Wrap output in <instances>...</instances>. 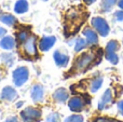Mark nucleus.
<instances>
[{
	"instance_id": "nucleus-29",
	"label": "nucleus",
	"mask_w": 123,
	"mask_h": 122,
	"mask_svg": "<svg viewBox=\"0 0 123 122\" xmlns=\"http://www.w3.org/2000/svg\"><path fill=\"white\" fill-rule=\"evenodd\" d=\"M6 34V30L4 29L3 27H1V26H0V38H1V37H3Z\"/></svg>"
},
{
	"instance_id": "nucleus-16",
	"label": "nucleus",
	"mask_w": 123,
	"mask_h": 122,
	"mask_svg": "<svg viewBox=\"0 0 123 122\" xmlns=\"http://www.w3.org/2000/svg\"><path fill=\"white\" fill-rule=\"evenodd\" d=\"M0 47L4 50H12L15 47V40L11 36H4L0 41Z\"/></svg>"
},
{
	"instance_id": "nucleus-23",
	"label": "nucleus",
	"mask_w": 123,
	"mask_h": 122,
	"mask_svg": "<svg viewBox=\"0 0 123 122\" xmlns=\"http://www.w3.org/2000/svg\"><path fill=\"white\" fill-rule=\"evenodd\" d=\"M28 37H29V34H28V31L25 30V29H23V30H21V31L17 32V40L22 43H23Z\"/></svg>"
},
{
	"instance_id": "nucleus-4",
	"label": "nucleus",
	"mask_w": 123,
	"mask_h": 122,
	"mask_svg": "<svg viewBox=\"0 0 123 122\" xmlns=\"http://www.w3.org/2000/svg\"><path fill=\"white\" fill-rule=\"evenodd\" d=\"M22 51L26 57H35L38 54L37 51V38L36 36H29L23 43H22Z\"/></svg>"
},
{
	"instance_id": "nucleus-17",
	"label": "nucleus",
	"mask_w": 123,
	"mask_h": 122,
	"mask_svg": "<svg viewBox=\"0 0 123 122\" xmlns=\"http://www.w3.org/2000/svg\"><path fill=\"white\" fill-rule=\"evenodd\" d=\"M103 81H104V79H103V77H100V76H97V77L93 78V79L90 81V91H91L92 93L97 92V91L102 88Z\"/></svg>"
},
{
	"instance_id": "nucleus-15",
	"label": "nucleus",
	"mask_w": 123,
	"mask_h": 122,
	"mask_svg": "<svg viewBox=\"0 0 123 122\" xmlns=\"http://www.w3.org/2000/svg\"><path fill=\"white\" fill-rule=\"evenodd\" d=\"M17 97V93L12 86H6L1 92V98L6 101H14Z\"/></svg>"
},
{
	"instance_id": "nucleus-26",
	"label": "nucleus",
	"mask_w": 123,
	"mask_h": 122,
	"mask_svg": "<svg viewBox=\"0 0 123 122\" xmlns=\"http://www.w3.org/2000/svg\"><path fill=\"white\" fill-rule=\"evenodd\" d=\"M47 122H61V117L58 114L53 112V114L49 115L47 118Z\"/></svg>"
},
{
	"instance_id": "nucleus-34",
	"label": "nucleus",
	"mask_w": 123,
	"mask_h": 122,
	"mask_svg": "<svg viewBox=\"0 0 123 122\" xmlns=\"http://www.w3.org/2000/svg\"><path fill=\"white\" fill-rule=\"evenodd\" d=\"M71 1H74V0H71Z\"/></svg>"
},
{
	"instance_id": "nucleus-9",
	"label": "nucleus",
	"mask_w": 123,
	"mask_h": 122,
	"mask_svg": "<svg viewBox=\"0 0 123 122\" xmlns=\"http://www.w3.org/2000/svg\"><path fill=\"white\" fill-rule=\"evenodd\" d=\"M83 36L85 37V40L87 42V45H96L98 43V35L94 28L85 27L82 31Z\"/></svg>"
},
{
	"instance_id": "nucleus-7",
	"label": "nucleus",
	"mask_w": 123,
	"mask_h": 122,
	"mask_svg": "<svg viewBox=\"0 0 123 122\" xmlns=\"http://www.w3.org/2000/svg\"><path fill=\"white\" fill-rule=\"evenodd\" d=\"M21 117L25 122H38L40 121L41 112L34 107H28L21 112Z\"/></svg>"
},
{
	"instance_id": "nucleus-28",
	"label": "nucleus",
	"mask_w": 123,
	"mask_h": 122,
	"mask_svg": "<svg viewBox=\"0 0 123 122\" xmlns=\"http://www.w3.org/2000/svg\"><path fill=\"white\" fill-rule=\"evenodd\" d=\"M118 110H119L120 115L123 116V99L122 101H120L119 103H118Z\"/></svg>"
},
{
	"instance_id": "nucleus-20",
	"label": "nucleus",
	"mask_w": 123,
	"mask_h": 122,
	"mask_svg": "<svg viewBox=\"0 0 123 122\" xmlns=\"http://www.w3.org/2000/svg\"><path fill=\"white\" fill-rule=\"evenodd\" d=\"M119 0H102L100 2V10L103 12H109L113 9L116 4H118Z\"/></svg>"
},
{
	"instance_id": "nucleus-19",
	"label": "nucleus",
	"mask_w": 123,
	"mask_h": 122,
	"mask_svg": "<svg viewBox=\"0 0 123 122\" xmlns=\"http://www.w3.org/2000/svg\"><path fill=\"white\" fill-rule=\"evenodd\" d=\"M14 11L17 14H23L28 11V2L27 0H18L14 6Z\"/></svg>"
},
{
	"instance_id": "nucleus-12",
	"label": "nucleus",
	"mask_w": 123,
	"mask_h": 122,
	"mask_svg": "<svg viewBox=\"0 0 123 122\" xmlns=\"http://www.w3.org/2000/svg\"><path fill=\"white\" fill-rule=\"evenodd\" d=\"M53 57H54V61H55V64L58 67H66L68 65V62H69V56L66 53L61 51L54 52Z\"/></svg>"
},
{
	"instance_id": "nucleus-11",
	"label": "nucleus",
	"mask_w": 123,
	"mask_h": 122,
	"mask_svg": "<svg viewBox=\"0 0 123 122\" xmlns=\"http://www.w3.org/2000/svg\"><path fill=\"white\" fill-rule=\"evenodd\" d=\"M55 41H56V38L54 36L43 37V38H41L40 42H39V49H40L42 52L48 51V50H50L54 45Z\"/></svg>"
},
{
	"instance_id": "nucleus-35",
	"label": "nucleus",
	"mask_w": 123,
	"mask_h": 122,
	"mask_svg": "<svg viewBox=\"0 0 123 122\" xmlns=\"http://www.w3.org/2000/svg\"><path fill=\"white\" fill-rule=\"evenodd\" d=\"M122 43H123V40H122Z\"/></svg>"
},
{
	"instance_id": "nucleus-2",
	"label": "nucleus",
	"mask_w": 123,
	"mask_h": 122,
	"mask_svg": "<svg viewBox=\"0 0 123 122\" xmlns=\"http://www.w3.org/2000/svg\"><path fill=\"white\" fill-rule=\"evenodd\" d=\"M86 19V13L81 6L71 8L65 16V30L67 34L72 35L79 29L83 22Z\"/></svg>"
},
{
	"instance_id": "nucleus-18",
	"label": "nucleus",
	"mask_w": 123,
	"mask_h": 122,
	"mask_svg": "<svg viewBox=\"0 0 123 122\" xmlns=\"http://www.w3.org/2000/svg\"><path fill=\"white\" fill-rule=\"evenodd\" d=\"M0 22H2L3 24L8 26H14L17 23L16 17H14L12 14H8V13H1L0 14Z\"/></svg>"
},
{
	"instance_id": "nucleus-30",
	"label": "nucleus",
	"mask_w": 123,
	"mask_h": 122,
	"mask_svg": "<svg viewBox=\"0 0 123 122\" xmlns=\"http://www.w3.org/2000/svg\"><path fill=\"white\" fill-rule=\"evenodd\" d=\"M6 122H19L17 120L16 117H12V118H9L8 120H6Z\"/></svg>"
},
{
	"instance_id": "nucleus-6",
	"label": "nucleus",
	"mask_w": 123,
	"mask_h": 122,
	"mask_svg": "<svg viewBox=\"0 0 123 122\" xmlns=\"http://www.w3.org/2000/svg\"><path fill=\"white\" fill-rule=\"evenodd\" d=\"M28 77H29V71L25 66H21L13 71V81L16 86L23 85L28 80Z\"/></svg>"
},
{
	"instance_id": "nucleus-3",
	"label": "nucleus",
	"mask_w": 123,
	"mask_h": 122,
	"mask_svg": "<svg viewBox=\"0 0 123 122\" xmlns=\"http://www.w3.org/2000/svg\"><path fill=\"white\" fill-rule=\"evenodd\" d=\"M119 48H120V45L117 40H110L106 45V49H105V57L112 65H117L118 63H119V56H118V54H117Z\"/></svg>"
},
{
	"instance_id": "nucleus-25",
	"label": "nucleus",
	"mask_w": 123,
	"mask_h": 122,
	"mask_svg": "<svg viewBox=\"0 0 123 122\" xmlns=\"http://www.w3.org/2000/svg\"><path fill=\"white\" fill-rule=\"evenodd\" d=\"M93 122H123V121L117 120V119L113 118H108V117H98Z\"/></svg>"
},
{
	"instance_id": "nucleus-1",
	"label": "nucleus",
	"mask_w": 123,
	"mask_h": 122,
	"mask_svg": "<svg viewBox=\"0 0 123 122\" xmlns=\"http://www.w3.org/2000/svg\"><path fill=\"white\" fill-rule=\"evenodd\" d=\"M102 57V51H94V50H90V51L83 52L82 54L76 58L74 63V66L71 68V71L74 73H85L87 69H90L92 66L98 64Z\"/></svg>"
},
{
	"instance_id": "nucleus-13",
	"label": "nucleus",
	"mask_w": 123,
	"mask_h": 122,
	"mask_svg": "<svg viewBox=\"0 0 123 122\" xmlns=\"http://www.w3.org/2000/svg\"><path fill=\"white\" fill-rule=\"evenodd\" d=\"M43 96H44V89H43V86L40 85V84H36L31 89V98L34 99V102L39 103V102H41L43 99Z\"/></svg>"
},
{
	"instance_id": "nucleus-14",
	"label": "nucleus",
	"mask_w": 123,
	"mask_h": 122,
	"mask_svg": "<svg viewBox=\"0 0 123 122\" xmlns=\"http://www.w3.org/2000/svg\"><path fill=\"white\" fill-rule=\"evenodd\" d=\"M68 96H69V93H68V91L64 88L57 89L53 94L54 101L57 102V103H65V102L68 99Z\"/></svg>"
},
{
	"instance_id": "nucleus-31",
	"label": "nucleus",
	"mask_w": 123,
	"mask_h": 122,
	"mask_svg": "<svg viewBox=\"0 0 123 122\" xmlns=\"http://www.w3.org/2000/svg\"><path fill=\"white\" fill-rule=\"evenodd\" d=\"M118 6H119V8L121 9V10H123V0H119V1H118Z\"/></svg>"
},
{
	"instance_id": "nucleus-10",
	"label": "nucleus",
	"mask_w": 123,
	"mask_h": 122,
	"mask_svg": "<svg viewBox=\"0 0 123 122\" xmlns=\"http://www.w3.org/2000/svg\"><path fill=\"white\" fill-rule=\"evenodd\" d=\"M112 101H113V93L110 89H108V90H106L104 92L99 103H98V105H97L98 110H104L105 108L108 107L110 104H112Z\"/></svg>"
},
{
	"instance_id": "nucleus-32",
	"label": "nucleus",
	"mask_w": 123,
	"mask_h": 122,
	"mask_svg": "<svg viewBox=\"0 0 123 122\" xmlns=\"http://www.w3.org/2000/svg\"><path fill=\"white\" fill-rule=\"evenodd\" d=\"M95 1H96V0H84V2L86 4H92V3H94Z\"/></svg>"
},
{
	"instance_id": "nucleus-8",
	"label": "nucleus",
	"mask_w": 123,
	"mask_h": 122,
	"mask_svg": "<svg viewBox=\"0 0 123 122\" xmlns=\"http://www.w3.org/2000/svg\"><path fill=\"white\" fill-rule=\"evenodd\" d=\"M87 101H85V98L83 96H79V95H76V96L71 97L68 102V106H69L70 110L74 112H80L84 109L85 105H86Z\"/></svg>"
},
{
	"instance_id": "nucleus-24",
	"label": "nucleus",
	"mask_w": 123,
	"mask_h": 122,
	"mask_svg": "<svg viewBox=\"0 0 123 122\" xmlns=\"http://www.w3.org/2000/svg\"><path fill=\"white\" fill-rule=\"evenodd\" d=\"M65 122H83V117L80 115H72V116L68 117Z\"/></svg>"
},
{
	"instance_id": "nucleus-5",
	"label": "nucleus",
	"mask_w": 123,
	"mask_h": 122,
	"mask_svg": "<svg viewBox=\"0 0 123 122\" xmlns=\"http://www.w3.org/2000/svg\"><path fill=\"white\" fill-rule=\"evenodd\" d=\"M91 24L93 26V28L96 30L98 35H100L102 37H107L109 35V31H110V27H109L108 23L105 18L100 16H95L92 18Z\"/></svg>"
},
{
	"instance_id": "nucleus-27",
	"label": "nucleus",
	"mask_w": 123,
	"mask_h": 122,
	"mask_svg": "<svg viewBox=\"0 0 123 122\" xmlns=\"http://www.w3.org/2000/svg\"><path fill=\"white\" fill-rule=\"evenodd\" d=\"M115 19L118 22H123V10H118L115 12Z\"/></svg>"
},
{
	"instance_id": "nucleus-33",
	"label": "nucleus",
	"mask_w": 123,
	"mask_h": 122,
	"mask_svg": "<svg viewBox=\"0 0 123 122\" xmlns=\"http://www.w3.org/2000/svg\"><path fill=\"white\" fill-rule=\"evenodd\" d=\"M43 1H47V0H43Z\"/></svg>"
},
{
	"instance_id": "nucleus-22",
	"label": "nucleus",
	"mask_w": 123,
	"mask_h": 122,
	"mask_svg": "<svg viewBox=\"0 0 123 122\" xmlns=\"http://www.w3.org/2000/svg\"><path fill=\"white\" fill-rule=\"evenodd\" d=\"M1 57H2V61H3V62L6 63L8 66H11V65L13 64V61H14V56H13L11 53H4V54H2Z\"/></svg>"
},
{
	"instance_id": "nucleus-21",
	"label": "nucleus",
	"mask_w": 123,
	"mask_h": 122,
	"mask_svg": "<svg viewBox=\"0 0 123 122\" xmlns=\"http://www.w3.org/2000/svg\"><path fill=\"white\" fill-rule=\"evenodd\" d=\"M87 47V42L85 39L83 38H77L76 40V44H74V51L76 52H80L82 50H84Z\"/></svg>"
}]
</instances>
